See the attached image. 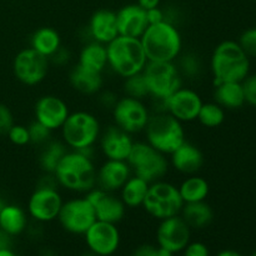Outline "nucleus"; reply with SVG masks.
I'll use <instances>...</instances> for the list:
<instances>
[{
	"mask_svg": "<svg viewBox=\"0 0 256 256\" xmlns=\"http://www.w3.org/2000/svg\"><path fill=\"white\" fill-rule=\"evenodd\" d=\"M96 169L94 158L82 152L69 150L58 164L54 175L60 189L85 195L96 188Z\"/></svg>",
	"mask_w": 256,
	"mask_h": 256,
	"instance_id": "obj_1",
	"label": "nucleus"
},
{
	"mask_svg": "<svg viewBox=\"0 0 256 256\" xmlns=\"http://www.w3.org/2000/svg\"><path fill=\"white\" fill-rule=\"evenodd\" d=\"M209 68L214 85L226 82H242L250 74L252 59L238 40H222L210 55Z\"/></svg>",
	"mask_w": 256,
	"mask_h": 256,
	"instance_id": "obj_2",
	"label": "nucleus"
},
{
	"mask_svg": "<svg viewBox=\"0 0 256 256\" xmlns=\"http://www.w3.org/2000/svg\"><path fill=\"white\" fill-rule=\"evenodd\" d=\"M100 119L89 110H74L60 128V136L70 150H76L92 158L102 134Z\"/></svg>",
	"mask_w": 256,
	"mask_h": 256,
	"instance_id": "obj_3",
	"label": "nucleus"
},
{
	"mask_svg": "<svg viewBox=\"0 0 256 256\" xmlns=\"http://www.w3.org/2000/svg\"><path fill=\"white\" fill-rule=\"evenodd\" d=\"M140 42L148 62H175L184 50L179 28L168 22L149 25Z\"/></svg>",
	"mask_w": 256,
	"mask_h": 256,
	"instance_id": "obj_4",
	"label": "nucleus"
},
{
	"mask_svg": "<svg viewBox=\"0 0 256 256\" xmlns=\"http://www.w3.org/2000/svg\"><path fill=\"white\" fill-rule=\"evenodd\" d=\"M108 69L125 79L144 70L148 59L140 39L128 36L115 38L106 45Z\"/></svg>",
	"mask_w": 256,
	"mask_h": 256,
	"instance_id": "obj_5",
	"label": "nucleus"
},
{
	"mask_svg": "<svg viewBox=\"0 0 256 256\" xmlns=\"http://www.w3.org/2000/svg\"><path fill=\"white\" fill-rule=\"evenodd\" d=\"M144 135L148 144L166 156L186 140L184 124L166 112H152Z\"/></svg>",
	"mask_w": 256,
	"mask_h": 256,
	"instance_id": "obj_6",
	"label": "nucleus"
},
{
	"mask_svg": "<svg viewBox=\"0 0 256 256\" xmlns=\"http://www.w3.org/2000/svg\"><path fill=\"white\" fill-rule=\"evenodd\" d=\"M126 162L132 175L142 178L149 184L166 179L170 170L169 158L154 149L145 140L134 142Z\"/></svg>",
	"mask_w": 256,
	"mask_h": 256,
	"instance_id": "obj_7",
	"label": "nucleus"
},
{
	"mask_svg": "<svg viewBox=\"0 0 256 256\" xmlns=\"http://www.w3.org/2000/svg\"><path fill=\"white\" fill-rule=\"evenodd\" d=\"M184 202L180 196L178 185L166 179L158 180L149 185L142 209L152 219L164 220L180 215Z\"/></svg>",
	"mask_w": 256,
	"mask_h": 256,
	"instance_id": "obj_8",
	"label": "nucleus"
},
{
	"mask_svg": "<svg viewBox=\"0 0 256 256\" xmlns=\"http://www.w3.org/2000/svg\"><path fill=\"white\" fill-rule=\"evenodd\" d=\"M142 75L149 89V99L165 100L184 85L174 62H148Z\"/></svg>",
	"mask_w": 256,
	"mask_h": 256,
	"instance_id": "obj_9",
	"label": "nucleus"
},
{
	"mask_svg": "<svg viewBox=\"0 0 256 256\" xmlns=\"http://www.w3.org/2000/svg\"><path fill=\"white\" fill-rule=\"evenodd\" d=\"M110 112L112 116V124L129 132L130 135L144 132L152 116V110L146 102L125 95H122L118 99L116 104Z\"/></svg>",
	"mask_w": 256,
	"mask_h": 256,
	"instance_id": "obj_10",
	"label": "nucleus"
},
{
	"mask_svg": "<svg viewBox=\"0 0 256 256\" xmlns=\"http://www.w3.org/2000/svg\"><path fill=\"white\" fill-rule=\"evenodd\" d=\"M56 220L64 232L82 236L96 222V216L92 202L82 195L64 200Z\"/></svg>",
	"mask_w": 256,
	"mask_h": 256,
	"instance_id": "obj_11",
	"label": "nucleus"
},
{
	"mask_svg": "<svg viewBox=\"0 0 256 256\" xmlns=\"http://www.w3.org/2000/svg\"><path fill=\"white\" fill-rule=\"evenodd\" d=\"M52 65L49 59L30 46L16 52L12 60V72L20 84L25 86L40 85L49 75Z\"/></svg>",
	"mask_w": 256,
	"mask_h": 256,
	"instance_id": "obj_12",
	"label": "nucleus"
},
{
	"mask_svg": "<svg viewBox=\"0 0 256 256\" xmlns=\"http://www.w3.org/2000/svg\"><path fill=\"white\" fill-rule=\"evenodd\" d=\"M64 202L60 189L35 188L26 204V212L32 222L48 224L58 219Z\"/></svg>",
	"mask_w": 256,
	"mask_h": 256,
	"instance_id": "obj_13",
	"label": "nucleus"
},
{
	"mask_svg": "<svg viewBox=\"0 0 256 256\" xmlns=\"http://www.w3.org/2000/svg\"><path fill=\"white\" fill-rule=\"evenodd\" d=\"M202 104L204 100L198 90L182 85L165 99V112L185 125L196 122Z\"/></svg>",
	"mask_w": 256,
	"mask_h": 256,
	"instance_id": "obj_14",
	"label": "nucleus"
},
{
	"mask_svg": "<svg viewBox=\"0 0 256 256\" xmlns=\"http://www.w3.org/2000/svg\"><path fill=\"white\" fill-rule=\"evenodd\" d=\"M192 232L180 215L160 220L155 232L156 245L172 254L182 252L192 242Z\"/></svg>",
	"mask_w": 256,
	"mask_h": 256,
	"instance_id": "obj_15",
	"label": "nucleus"
},
{
	"mask_svg": "<svg viewBox=\"0 0 256 256\" xmlns=\"http://www.w3.org/2000/svg\"><path fill=\"white\" fill-rule=\"evenodd\" d=\"M88 250L98 256H112L119 250L122 235L116 224L96 220L84 235Z\"/></svg>",
	"mask_w": 256,
	"mask_h": 256,
	"instance_id": "obj_16",
	"label": "nucleus"
},
{
	"mask_svg": "<svg viewBox=\"0 0 256 256\" xmlns=\"http://www.w3.org/2000/svg\"><path fill=\"white\" fill-rule=\"evenodd\" d=\"M70 108L62 98L55 94H45L38 98L34 104V120L48 129L59 132L70 114Z\"/></svg>",
	"mask_w": 256,
	"mask_h": 256,
	"instance_id": "obj_17",
	"label": "nucleus"
},
{
	"mask_svg": "<svg viewBox=\"0 0 256 256\" xmlns=\"http://www.w3.org/2000/svg\"><path fill=\"white\" fill-rule=\"evenodd\" d=\"M85 198L92 202L96 220L118 225L126 216L128 208L116 192H108L94 188L85 194Z\"/></svg>",
	"mask_w": 256,
	"mask_h": 256,
	"instance_id": "obj_18",
	"label": "nucleus"
},
{
	"mask_svg": "<svg viewBox=\"0 0 256 256\" xmlns=\"http://www.w3.org/2000/svg\"><path fill=\"white\" fill-rule=\"evenodd\" d=\"M134 142L132 135L120 129L115 124H112L102 130L98 145L105 159L126 162Z\"/></svg>",
	"mask_w": 256,
	"mask_h": 256,
	"instance_id": "obj_19",
	"label": "nucleus"
},
{
	"mask_svg": "<svg viewBox=\"0 0 256 256\" xmlns=\"http://www.w3.org/2000/svg\"><path fill=\"white\" fill-rule=\"evenodd\" d=\"M170 168L184 176L199 174L205 164L204 152L194 142L185 140L174 152L169 155Z\"/></svg>",
	"mask_w": 256,
	"mask_h": 256,
	"instance_id": "obj_20",
	"label": "nucleus"
},
{
	"mask_svg": "<svg viewBox=\"0 0 256 256\" xmlns=\"http://www.w3.org/2000/svg\"><path fill=\"white\" fill-rule=\"evenodd\" d=\"M132 175V169L126 162L105 159L96 169V188L118 194Z\"/></svg>",
	"mask_w": 256,
	"mask_h": 256,
	"instance_id": "obj_21",
	"label": "nucleus"
},
{
	"mask_svg": "<svg viewBox=\"0 0 256 256\" xmlns=\"http://www.w3.org/2000/svg\"><path fill=\"white\" fill-rule=\"evenodd\" d=\"M116 24L119 35L135 39H140L149 26L146 12L138 4H128L120 8L116 12Z\"/></svg>",
	"mask_w": 256,
	"mask_h": 256,
	"instance_id": "obj_22",
	"label": "nucleus"
},
{
	"mask_svg": "<svg viewBox=\"0 0 256 256\" xmlns=\"http://www.w3.org/2000/svg\"><path fill=\"white\" fill-rule=\"evenodd\" d=\"M68 82L70 88L82 96H95L104 89V76L102 72H92L76 62L70 65Z\"/></svg>",
	"mask_w": 256,
	"mask_h": 256,
	"instance_id": "obj_23",
	"label": "nucleus"
},
{
	"mask_svg": "<svg viewBox=\"0 0 256 256\" xmlns=\"http://www.w3.org/2000/svg\"><path fill=\"white\" fill-rule=\"evenodd\" d=\"M89 40L108 45L119 36L116 24V12L110 9H99L90 16L88 24Z\"/></svg>",
	"mask_w": 256,
	"mask_h": 256,
	"instance_id": "obj_24",
	"label": "nucleus"
},
{
	"mask_svg": "<svg viewBox=\"0 0 256 256\" xmlns=\"http://www.w3.org/2000/svg\"><path fill=\"white\" fill-rule=\"evenodd\" d=\"M76 64L92 72L104 74L108 69L106 45L100 44L94 40H88L79 50Z\"/></svg>",
	"mask_w": 256,
	"mask_h": 256,
	"instance_id": "obj_25",
	"label": "nucleus"
},
{
	"mask_svg": "<svg viewBox=\"0 0 256 256\" xmlns=\"http://www.w3.org/2000/svg\"><path fill=\"white\" fill-rule=\"evenodd\" d=\"M30 218L26 210L16 204L6 202L0 212V229L4 230L12 238L19 236L26 232Z\"/></svg>",
	"mask_w": 256,
	"mask_h": 256,
	"instance_id": "obj_26",
	"label": "nucleus"
},
{
	"mask_svg": "<svg viewBox=\"0 0 256 256\" xmlns=\"http://www.w3.org/2000/svg\"><path fill=\"white\" fill-rule=\"evenodd\" d=\"M212 96L214 102L225 110H236L246 104L242 82H226L215 84Z\"/></svg>",
	"mask_w": 256,
	"mask_h": 256,
	"instance_id": "obj_27",
	"label": "nucleus"
},
{
	"mask_svg": "<svg viewBox=\"0 0 256 256\" xmlns=\"http://www.w3.org/2000/svg\"><path fill=\"white\" fill-rule=\"evenodd\" d=\"M180 216L192 230H202L210 226L214 220V210L208 202L184 204Z\"/></svg>",
	"mask_w": 256,
	"mask_h": 256,
	"instance_id": "obj_28",
	"label": "nucleus"
},
{
	"mask_svg": "<svg viewBox=\"0 0 256 256\" xmlns=\"http://www.w3.org/2000/svg\"><path fill=\"white\" fill-rule=\"evenodd\" d=\"M32 49L49 59L62 45L60 32L52 26H42L35 30L29 39Z\"/></svg>",
	"mask_w": 256,
	"mask_h": 256,
	"instance_id": "obj_29",
	"label": "nucleus"
},
{
	"mask_svg": "<svg viewBox=\"0 0 256 256\" xmlns=\"http://www.w3.org/2000/svg\"><path fill=\"white\" fill-rule=\"evenodd\" d=\"M174 62L184 82H196L204 75V60L202 55L194 50H182Z\"/></svg>",
	"mask_w": 256,
	"mask_h": 256,
	"instance_id": "obj_30",
	"label": "nucleus"
},
{
	"mask_svg": "<svg viewBox=\"0 0 256 256\" xmlns=\"http://www.w3.org/2000/svg\"><path fill=\"white\" fill-rule=\"evenodd\" d=\"M178 189L184 204L206 202L210 195L209 182L199 174L185 176L178 185Z\"/></svg>",
	"mask_w": 256,
	"mask_h": 256,
	"instance_id": "obj_31",
	"label": "nucleus"
},
{
	"mask_svg": "<svg viewBox=\"0 0 256 256\" xmlns=\"http://www.w3.org/2000/svg\"><path fill=\"white\" fill-rule=\"evenodd\" d=\"M149 182H145L142 178L132 175L128 179V182L122 185L118 195L128 209H139L144 204L145 196H146L148 190H149Z\"/></svg>",
	"mask_w": 256,
	"mask_h": 256,
	"instance_id": "obj_32",
	"label": "nucleus"
},
{
	"mask_svg": "<svg viewBox=\"0 0 256 256\" xmlns=\"http://www.w3.org/2000/svg\"><path fill=\"white\" fill-rule=\"evenodd\" d=\"M69 148L64 144L62 139H52L46 144L40 148L39 156H38V164L42 172H50L54 174L58 164L60 162L62 158L69 152Z\"/></svg>",
	"mask_w": 256,
	"mask_h": 256,
	"instance_id": "obj_33",
	"label": "nucleus"
},
{
	"mask_svg": "<svg viewBox=\"0 0 256 256\" xmlns=\"http://www.w3.org/2000/svg\"><path fill=\"white\" fill-rule=\"evenodd\" d=\"M225 116L226 114H225L224 108H222L212 100V102H204L199 115H198L196 122L202 126L214 129V128H219L220 125H222V122H225Z\"/></svg>",
	"mask_w": 256,
	"mask_h": 256,
	"instance_id": "obj_34",
	"label": "nucleus"
},
{
	"mask_svg": "<svg viewBox=\"0 0 256 256\" xmlns=\"http://www.w3.org/2000/svg\"><path fill=\"white\" fill-rule=\"evenodd\" d=\"M122 95L139 100H149V89H148L146 82L142 75V72L139 74L132 75L129 78L122 79Z\"/></svg>",
	"mask_w": 256,
	"mask_h": 256,
	"instance_id": "obj_35",
	"label": "nucleus"
},
{
	"mask_svg": "<svg viewBox=\"0 0 256 256\" xmlns=\"http://www.w3.org/2000/svg\"><path fill=\"white\" fill-rule=\"evenodd\" d=\"M28 129H29L30 144L35 145V146L42 148V145H45L48 142L52 139V130H49L46 126L40 124L36 120L30 122V124L28 125Z\"/></svg>",
	"mask_w": 256,
	"mask_h": 256,
	"instance_id": "obj_36",
	"label": "nucleus"
},
{
	"mask_svg": "<svg viewBox=\"0 0 256 256\" xmlns=\"http://www.w3.org/2000/svg\"><path fill=\"white\" fill-rule=\"evenodd\" d=\"M6 136L9 142L14 144L15 146H26V145H30V135L28 125L16 124L15 122L10 128L9 132H8Z\"/></svg>",
	"mask_w": 256,
	"mask_h": 256,
	"instance_id": "obj_37",
	"label": "nucleus"
},
{
	"mask_svg": "<svg viewBox=\"0 0 256 256\" xmlns=\"http://www.w3.org/2000/svg\"><path fill=\"white\" fill-rule=\"evenodd\" d=\"M238 42L250 59H256V26L244 30L240 34Z\"/></svg>",
	"mask_w": 256,
	"mask_h": 256,
	"instance_id": "obj_38",
	"label": "nucleus"
},
{
	"mask_svg": "<svg viewBox=\"0 0 256 256\" xmlns=\"http://www.w3.org/2000/svg\"><path fill=\"white\" fill-rule=\"evenodd\" d=\"M72 54L70 52L69 48L62 46L49 58V62L52 68H70V64H72Z\"/></svg>",
	"mask_w": 256,
	"mask_h": 256,
	"instance_id": "obj_39",
	"label": "nucleus"
},
{
	"mask_svg": "<svg viewBox=\"0 0 256 256\" xmlns=\"http://www.w3.org/2000/svg\"><path fill=\"white\" fill-rule=\"evenodd\" d=\"M242 90L245 95V102L256 108V72H250L242 82Z\"/></svg>",
	"mask_w": 256,
	"mask_h": 256,
	"instance_id": "obj_40",
	"label": "nucleus"
},
{
	"mask_svg": "<svg viewBox=\"0 0 256 256\" xmlns=\"http://www.w3.org/2000/svg\"><path fill=\"white\" fill-rule=\"evenodd\" d=\"M14 124L15 120L12 109L8 105L0 102V135H6Z\"/></svg>",
	"mask_w": 256,
	"mask_h": 256,
	"instance_id": "obj_41",
	"label": "nucleus"
},
{
	"mask_svg": "<svg viewBox=\"0 0 256 256\" xmlns=\"http://www.w3.org/2000/svg\"><path fill=\"white\" fill-rule=\"evenodd\" d=\"M95 98H96L98 104H99L102 109H106L112 112V108L115 106V104H116L118 99H119L120 96L116 92H112V90L102 89L99 94L95 95Z\"/></svg>",
	"mask_w": 256,
	"mask_h": 256,
	"instance_id": "obj_42",
	"label": "nucleus"
},
{
	"mask_svg": "<svg viewBox=\"0 0 256 256\" xmlns=\"http://www.w3.org/2000/svg\"><path fill=\"white\" fill-rule=\"evenodd\" d=\"M182 256H210V249L202 242H190L182 250Z\"/></svg>",
	"mask_w": 256,
	"mask_h": 256,
	"instance_id": "obj_43",
	"label": "nucleus"
},
{
	"mask_svg": "<svg viewBox=\"0 0 256 256\" xmlns=\"http://www.w3.org/2000/svg\"><path fill=\"white\" fill-rule=\"evenodd\" d=\"M132 256H162V252L158 245L142 244L132 252Z\"/></svg>",
	"mask_w": 256,
	"mask_h": 256,
	"instance_id": "obj_44",
	"label": "nucleus"
},
{
	"mask_svg": "<svg viewBox=\"0 0 256 256\" xmlns=\"http://www.w3.org/2000/svg\"><path fill=\"white\" fill-rule=\"evenodd\" d=\"M148 16V22L149 25L158 24V22H165V15H164V9H162L160 6L154 8V9H150L146 12Z\"/></svg>",
	"mask_w": 256,
	"mask_h": 256,
	"instance_id": "obj_45",
	"label": "nucleus"
},
{
	"mask_svg": "<svg viewBox=\"0 0 256 256\" xmlns=\"http://www.w3.org/2000/svg\"><path fill=\"white\" fill-rule=\"evenodd\" d=\"M160 2H162V0H138L136 4L140 8H142L145 12H148V10L160 6Z\"/></svg>",
	"mask_w": 256,
	"mask_h": 256,
	"instance_id": "obj_46",
	"label": "nucleus"
},
{
	"mask_svg": "<svg viewBox=\"0 0 256 256\" xmlns=\"http://www.w3.org/2000/svg\"><path fill=\"white\" fill-rule=\"evenodd\" d=\"M12 238L9 234L0 229V249H5V248H12Z\"/></svg>",
	"mask_w": 256,
	"mask_h": 256,
	"instance_id": "obj_47",
	"label": "nucleus"
},
{
	"mask_svg": "<svg viewBox=\"0 0 256 256\" xmlns=\"http://www.w3.org/2000/svg\"><path fill=\"white\" fill-rule=\"evenodd\" d=\"M216 256H242L240 252H238L236 250H232V249H225L222 250L216 254Z\"/></svg>",
	"mask_w": 256,
	"mask_h": 256,
	"instance_id": "obj_48",
	"label": "nucleus"
},
{
	"mask_svg": "<svg viewBox=\"0 0 256 256\" xmlns=\"http://www.w3.org/2000/svg\"><path fill=\"white\" fill-rule=\"evenodd\" d=\"M0 256H18V255L12 248H5V249H0Z\"/></svg>",
	"mask_w": 256,
	"mask_h": 256,
	"instance_id": "obj_49",
	"label": "nucleus"
},
{
	"mask_svg": "<svg viewBox=\"0 0 256 256\" xmlns=\"http://www.w3.org/2000/svg\"><path fill=\"white\" fill-rule=\"evenodd\" d=\"M40 256H56V255H55V252H52V249L45 248V249L42 250V252H40Z\"/></svg>",
	"mask_w": 256,
	"mask_h": 256,
	"instance_id": "obj_50",
	"label": "nucleus"
},
{
	"mask_svg": "<svg viewBox=\"0 0 256 256\" xmlns=\"http://www.w3.org/2000/svg\"><path fill=\"white\" fill-rule=\"evenodd\" d=\"M79 256H98V255L92 254V252H89V250H88V252H82V254H80Z\"/></svg>",
	"mask_w": 256,
	"mask_h": 256,
	"instance_id": "obj_51",
	"label": "nucleus"
},
{
	"mask_svg": "<svg viewBox=\"0 0 256 256\" xmlns=\"http://www.w3.org/2000/svg\"><path fill=\"white\" fill-rule=\"evenodd\" d=\"M5 205H6V202H5V200H2V198H0V212H2V209L5 206Z\"/></svg>",
	"mask_w": 256,
	"mask_h": 256,
	"instance_id": "obj_52",
	"label": "nucleus"
},
{
	"mask_svg": "<svg viewBox=\"0 0 256 256\" xmlns=\"http://www.w3.org/2000/svg\"><path fill=\"white\" fill-rule=\"evenodd\" d=\"M252 256H256V252H254V254H252Z\"/></svg>",
	"mask_w": 256,
	"mask_h": 256,
	"instance_id": "obj_53",
	"label": "nucleus"
}]
</instances>
